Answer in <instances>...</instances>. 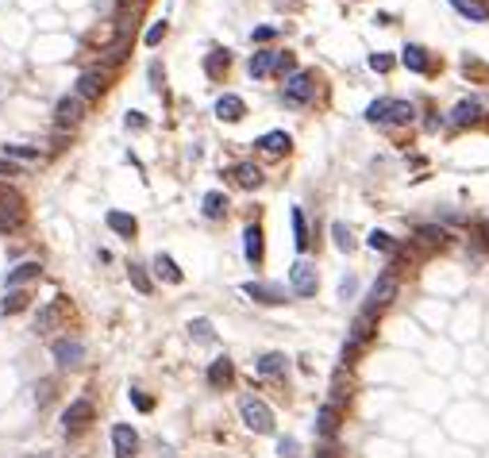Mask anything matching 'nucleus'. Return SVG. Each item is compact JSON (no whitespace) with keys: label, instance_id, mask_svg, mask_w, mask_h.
<instances>
[{"label":"nucleus","instance_id":"f257e3e1","mask_svg":"<svg viewBox=\"0 0 489 458\" xmlns=\"http://www.w3.org/2000/svg\"><path fill=\"white\" fill-rule=\"evenodd\" d=\"M239 416H243V424L258 435L274 432V412H270V404H266L262 397H255V393H243L239 397Z\"/></svg>","mask_w":489,"mask_h":458},{"label":"nucleus","instance_id":"f03ea898","mask_svg":"<svg viewBox=\"0 0 489 458\" xmlns=\"http://www.w3.org/2000/svg\"><path fill=\"white\" fill-rule=\"evenodd\" d=\"M412 116H416L412 104H408V100H393V97L374 100L370 108H366V120H370V124H408Z\"/></svg>","mask_w":489,"mask_h":458},{"label":"nucleus","instance_id":"7ed1b4c3","mask_svg":"<svg viewBox=\"0 0 489 458\" xmlns=\"http://www.w3.org/2000/svg\"><path fill=\"white\" fill-rule=\"evenodd\" d=\"M401 281H397V270H385L378 281L370 285V293H366V309L362 312H374V316H382L385 309L393 304V297H397Z\"/></svg>","mask_w":489,"mask_h":458},{"label":"nucleus","instance_id":"20e7f679","mask_svg":"<svg viewBox=\"0 0 489 458\" xmlns=\"http://www.w3.org/2000/svg\"><path fill=\"white\" fill-rule=\"evenodd\" d=\"M24 227V197L0 185V235H12Z\"/></svg>","mask_w":489,"mask_h":458},{"label":"nucleus","instance_id":"39448f33","mask_svg":"<svg viewBox=\"0 0 489 458\" xmlns=\"http://www.w3.org/2000/svg\"><path fill=\"white\" fill-rule=\"evenodd\" d=\"M285 100H289V104H312L316 100V74H308V69L289 74V81H285Z\"/></svg>","mask_w":489,"mask_h":458},{"label":"nucleus","instance_id":"423d86ee","mask_svg":"<svg viewBox=\"0 0 489 458\" xmlns=\"http://www.w3.org/2000/svg\"><path fill=\"white\" fill-rule=\"evenodd\" d=\"M289 285H293V293L297 297H316V289H320V274H316V266L312 262H293V270H289Z\"/></svg>","mask_w":489,"mask_h":458},{"label":"nucleus","instance_id":"0eeeda50","mask_svg":"<svg viewBox=\"0 0 489 458\" xmlns=\"http://www.w3.org/2000/svg\"><path fill=\"white\" fill-rule=\"evenodd\" d=\"M93 416H97V409H93V400H70V409L62 412V424H66V432L70 435H77V432H85V427L93 424Z\"/></svg>","mask_w":489,"mask_h":458},{"label":"nucleus","instance_id":"6e6552de","mask_svg":"<svg viewBox=\"0 0 489 458\" xmlns=\"http://www.w3.org/2000/svg\"><path fill=\"white\" fill-rule=\"evenodd\" d=\"M85 112H89V100H81L77 92H70V97L58 100V108H54V120H58V127H77L85 120Z\"/></svg>","mask_w":489,"mask_h":458},{"label":"nucleus","instance_id":"1a4fd4ad","mask_svg":"<svg viewBox=\"0 0 489 458\" xmlns=\"http://www.w3.org/2000/svg\"><path fill=\"white\" fill-rule=\"evenodd\" d=\"M50 354H54V362L58 366H81L85 362V343L81 339H54L50 343Z\"/></svg>","mask_w":489,"mask_h":458},{"label":"nucleus","instance_id":"9d476101","mask_svg":"<svg viewBox=\"0 0 489 458\" xmlns=\"http://www.w3.org/2000/svg\"><path fill=\"white\" fill-rule=\"evenodd\" d=\"M108 89V69H85L81 77H77V97L81 100H97L100 92Z\"/></svg>","mask_w":489,"mask_h":458},{"label":"nucleus","instance_id":"9b49d317","mask_svg":"<svg viewBox=\"0 0 489 458\" xmlns=\"http://www.w3.org/2000/svg\"><path fill=\"white\" fill-rule=\"evenodd\" d=\"M112 450H116V458H135V450H139V435H135L131 424H116V427H112Z\"/></svg>","mask_w":489,"mask_h":458},{"label":"nucleus","instance_id":"f8f14e48","mask_svg":"<svg viewBox=\"0 0 489 458\" xmlns=\"http://www.w3.org/2000/svg\"><path fill=\"white\" fill-rule=\"evenodd\" d=\"M62 316H66V297H54L47 309L39 312V320H35V332H39V335L54 332V327L62 324Z\"/></svg>","mask_w":489,"mask_h":458},{"label":"nucleus","instance_id":"ddd939ff","mask_svg":"<svg viewBox=\"0 0 489 458\" xmlns=\"http://www.w3.org/2000/svg\"><path fill=\"white\" fill-rule=\"evenodd\" d=\"M481 124V104L478 100H458L451 108V127H474Z\"/></svg>","mask_w":489,"mask_h":458},{"label":"nucleus","instance_id":"4468645a","mask_svg":"<svg viewBox=\"0 0 489 458\" xmlns=\"http://www.w3.org/2000/svg\"><path fill=\"white\" fill-rule=\"evenodd\" d=\"M243 293H247L250 300H258V304H285V293L278 289V285H266V281H247Z\"/></svg>","mask_w":489,"mask_h":458},{"label":"nucleus","instance_id":"2eb2a0df","mask_svg":"<svg viewBox=\"0 0 489 458\" xmlns=\"http://www.w3.org/2000/svg\"><path fill=\"white\" fill-rule=\"evenodd\" d=\"M235 382V362L227 359V354H220V359L208 366V385L212 389H224V385H232Z\"/></svg>","mask_w":489,"mask_h":458},{"label":"nucleus","instance_id":"dca6fc26","mask_svg":"<svg viewBox=\"0 0 489 458\" xmlns=\"http://www.w3.org/2000/svg\"><path fill=\"white\" fill-rule=\"evenodd\" d=\"M278 66H282V50H258L247 69H250V77H266V74H274Z\"/></svg>","mask_w":489,"mask_h":458},{"label":"nucleus","instance_id":"f3484780","mask_svg":"<svg viewBox=\"0 0 489 458\" xmlns=\"http://www.w3.org/2000/svg\"><path fill=\"white\" fill-rule=\"evenodd\" d=\"M216 116L220 120H227V124H235V120H243L247 116V104H243L235 92H224V97L216 100Z\"/></svg>","mask_w":489,"mask_h":458},{"label":"nucleus","instance_id":"a211bd4d","mask_svg":"<svg viewBox=\"0 0 489 458\" xmlns=\"http://www.w3.org/2000/svg\"><path fill=\"white\" fill-rule=\"evenodd\" d=\"M243 254H247L250 266H262V227L258 224H250L243 231Z\"/></svg>","mask_w":489,"mask_h":458},{"label":"nucleus","instance_id":"6ab92c4d","mask_svg":"<svg viewBox=\"0 0 489 458\" xmlns=\"http://www.w3.org/2000/svg\"><path fill=\"white\" fill-rule=\"evenodd\" d=\"M255 147L262 150V154H270V158H278V154H285V150L293 147V139H289L285 131H266L262 139L255 142Z\"/></svg>","mask_w":489,"mask_h":458},{"label":"nucleus","instance_id":"aec40b11","mask_svg":"<svg viewBox=\"0 0 489 458\" xmlns=\"http://www.w3.org/2000/svg\"><path fill=\"white\" fill-rule=\"evenodd\" d=\"M451 8H455L458 16L474 19V24H486V19H489V4H486V0H451Z\"/></svg>","mask_w":489,"mask_h":458},{"label":"nucleus","instance_id":"412c9836","mask_svg":"<svg viewBox=\"0 0 489 458\" xmlns=\"http://www.w3.org/2000/svg\"><path fill=\"white\" fill-rule=\"evenodd\" d=\"M42 274V266L39 262H19L16 270H8V277H4V285L8 289H19V285H27V281H35V277Z\"/></svg>","mask_w":489,"mask_h":458},{"label":"nucleus","instance_id":"4be33fe9","mask_svg":"<svg viewBox=\"0 0 489 458\" xmlns=\"http://www.w3.org/2000/svg\"><path fill=\"white\" fill-rule=\"evenodd\" d=\"M316 432H320L323 439H332V435L339 432V409H335V404H323V409L316 412Z\"/></svg>","mask_w":489,"mask_h":458},{"label":"nucleus","instance_id":"5701e85b","mask_svg":"<svg viewBox=\"0 0 489 458\" xmlns=\"http://www.w3.org/2000/svg\"><path fill=\"white\" fill-rule=\"evenodd\" d=\"M347 400H351V377H347V366H339V370H335V377H332V400H328V404L343 409Z\"/></svg>","mask_w":489,"mask_h":458},{"label":"nucleus","instance_id":"b1692460","mask_svg":"<svg viewBox=\"0 0 489 458\" xmlns=\"http://www.w3.org/2000/svg\"><path fill=\"white\" fill-rule=\"evenodd\" d=\"M235 185H243V189H258L262 185V170L255 166V162H239V166L232 170Z\"/></svg>","mask_w":489,"mask_h":458},{"label":"nucleus","instance_id":"393cba45","mask_svg":"<svg viewBox=\"0 0 489 458\" xmlns=\"http://www.w3.org/2000/svg\"><path fill=\"white\" fill-rule=\"evenodd\" d=\"M416 243H420V247H428V250H435V247H443V243H447V231H443V227H435V224H424V227H416Z\"/></svg>","mask_w":489,"mask_h":458},{"label":"nucleus","instance_id":"a878e982","mask_svg":"<svg viewBox=\"0 0 489 458\" xmlns=\"http://www.w3.org/2000/svg\"><path fill=\"white\" fill-rule=\"evenodd\" d=\"M108 227H112V231L116 235H124V239H131L135 231H139V224H135V216H127V212H108Z\"/></svg>","mask_w":489,"mask_h":458},{"label":"nucleus","instance_id":"bb28decb","mask_svg":"<svg viewBox=\"0 0 489 458\" xmlns=\"http://www.w3.org/2000/svg\"><path fill=\"white\" fill-rule=\"evenodd\" d=\"M4 158H8V162H19V166H39V150L19 147V142H8V147H4Z\"/></svg>","mask_w":489,"mask_h":458},{"label":"nucleus","instance_id":"cd10ccee","mask_svg":"<svg viewBox=\"0 0 489 458\" xmlns=\"http://www.w3.org/2000/svg\"><path fill=\"white\" fill-rule=\"evenodd\" d=\"M401 62H405L412 74H424V69L431 66V62H428V50H424V47H405V50H401Z\"/></svg>","mask_w":489,"mask_h":458},{"label":"nucleus","instance_id":"c85d7f7f","mask_svg":"<svg viewBox=\"0 0 489 458\" xmlns=\"http://www.w3.org/2000/svg\"><path fill=\"white\" fill-rule=\"evenodd\" d=\"M258 374L262 377H282L285 374V354H278V350L262 354V359H258Z\"/></svg>","mask_w":489,"mask_h":458},{"label":"nucleus","instance_id":"c756f323","mask_svg":"<svg viewBox=\"0 0 489 458\" xmlns=\"http://www.w3.org/2000/svg\"><path fill=\"white\" fill-rule=\"evenodd\" d=\"M205 216L208 220H224L227 216V197H224V193H205Z\"/></svg>","mask_w":489,"mask_h":458},{"label":"nucleus","instance_id":"7c9ffc66","mask_svg":"<svg viewBox=\"0 0 489 458\" xmlns=\"http://www.w3.org/2000/svg\"><path fill=\"white\" fill-rule=\"evenodd\" d=\"M154 274L166 277L170 285H182V270H177V262L170 259V254H158V259H154Z\"/></svg>","mask_w":489,"mask_h":458},{"label":"nucleus","instance_id":"2f4dec72","mask_svg":"<svg viewBox=\"0 0 489 458\" xmlns=\"http://www.w3.org/2000/svg\"><path fill=\"white\" fill-rule=\"evenodd\" d=\"M293 243H297V250H308V224H305V212L293 208Z\"/></svg>","mask_w":489,"mask_h":458},{"label":"nucleus","instance_id":"473e14b6","mask_svg":"<svg viewBox=\"0 0 489 458\" xmlns=\"http://www.w3.org/2000/svg\"><path fill=\"white\" fill-rule=\"evenodd\" d=\"M127 50H131V39H124V35H116V42H112V47H108V69L112 66H120V62L127 58Z\"/></svg>","mask_w":489,"mask_h":458},{"label":"nucleus","instance_id":"72a5a7b5","mask_svg":"<svg viewBox=\"0 0 489 458\" xmlns=\"http://www.w3.org/2000/svg\"><path fill=\"white\" fill-rule=\"evenodd\" d=\"M27 309V293L24 289H12V293H4V300H0V312L8 316V312H24Z\"/></svg>","mask_w":489,"mask_h":458},{"label":"nucleus","instance_id":"f704fd0d","mask_svg":"<svg viewBox=\"0 0 489 458\" xmlns=\"http://www.w3.org/2000/svg\"><path fill=\"white\" fill-rule=\"evenodd\" d=\"M332 239H335V247H339L343 254H351V250H355V235H351L347 224H332Z\"/></svg>","mask_w":489,"mask_h":458},{"label":"nucleus","instance_id":"c9c22d12","mask_svg":"<svg viewBox=\"0 0 489 458\" xmlns=\"http://www.w3.org/2000/svg\"><path fill=\"white\" fill-rule=\"evenodd\" d=\"M366 243H370L374 250H385V254H390V250H397V243H393L390 231H382V227H374V231L366 235Z\"/></svg>","mask_w":489,"mask_h":458},{"label":"nucleus","instance_id":"e433bc0d","mask_svg":"<svg viewBox=\"0 0 489 458\" xmlns=\"http://www.w3.org/2000/svg\"><path fill=\"white\" fill-rule=\"evenodd\" d=\"M127 277H131V285L143 293V297H147V293L154 289V285H150V277H147V270H143V266H135V262L127 266Z\"/></svg>","mask_w":489,"mask_h":458},{"label":"nucleus","instance_id":"4c0bfd02","mask_svg":"<svg viewBox=\"0 0 489 458\" xmlns=\"http://www.w3.org/2000/svg\"><path fill=\"white\" fill-rule=\"evenodd\" d=\"M189 335L197 343H212L216 335H212V324H208V320H189Z\"/></svg>","mask_w":489,"mask_h":458},{"label":"nucleus","instance_id":"58836bf2","mask_svg":"<svg viewBox=\"0 0 489 458\" xmlns=\"http://www.w3.org/2000/svg\"><path fill=\"white\" fill-rule=\"evenodd\" d=\"M205 66H208V74H212V77H220L227 69V54H224V50H216V54H208Z\"/></svg>","mask_w":489,"mask_h":458},{"label":"nucleus","instance_id":"ea45409f","mask_svg":"<svg viewBox=\"0 0 489 458\" xmlns=\"http://www.w3.org/2000/svg\"><path fill=\"white\" fill-rule=\"evenodd\" d=\"M131 400H135V409H139V412H150V409H154V400H150L147 393H139V389H131Z\"/></svg>","mask_w":489,"mask_h":458},{"label":"nucleus","instance_id":"a19ab883","mask_svg":"<svg viewBox=\"0 0 489 458\" xmlns=\"http://www.w3.org/2000/svg\"><path fill=\"white\" fill-rule=\"evenodd\" d=\"M162 39H166V24H154V27L147 31V47H158Z\"/></svg>","mask_w":489,"mask_h":458},{"label":"nucleus","instance_id":"79ce46f5","mask_svg":"<svg viewBox=\"0 0 489 458\" xmlns=\"http://www.w3.org/2000/svg\"><path fill=\"white\" fill-rule=\"evenodd\" d=\"M393 66V58L390 54H370V69H378V74H385V69Z\"/></svg>","mask_w":489,"mask_h":458},{"label":"nucleus","instance_id":"37998d69","mask_svg":"<svg viewBox=\"0 0 489 458\" xmlns=\"http://www.w3.org/2000/svg\"><path fill=\"white\" fill-rule=\"evenodd\" d=\"M278 455L293 458V455H297V439H282V443H278Z\"/></svg>","mask_w":489,"mask_h":458},{"label":"nucleus","instance_id":"c03bdc74","mask_svg":"<svg viewBox=\"0 0 489 458\" xmlns=\"http://www.w3.org/2000/svg\"><path fill=\"white\" fill-rule=\"evenodd\" d=\"M16 174H19V166H16V162L0 158V177H16Z\"/></svg>","mask_w":489,"mask_h":458},{"label":"nucleus","instance_id":"a18cd8bd","mask_svg":"<svg viewBox=\"0 0 489 458\" xmlns=\"http://www.w3.org/2000/svg\"><path fill=\"white\" fill-rule=\"evenodd\" d=\"M351 293H355V277H343V281H339V297L347 300Z\"/></svg>","mask_w":489,"mask_h":458},{"label":"nucleus","instance_id":"49530a36","mask_svg":"<svg viewBox=\"0 0 489 458\" xmlns=\"http://www.w3.org/2000/svg\"><path fill=\"white\" fill-rule=\"evenodd\" d=\"M127 127H135V131H139V127H147V120H143V112H131V116H127Z\"/></svg>","mask_w":489,"mask_h":458},{"label":"nucleus","instance_id":"de8ad7c7","mask_svg":"<svg viewBox=\"0 0 489 458\" xmlns=\"http://www.w3.org/2000/svg\"><path fill=\"white\" fill-rule=\"evenodd\" d=\"M255 39H258V42H266V39H274V27H258V31H255Z\"/></svg>","mask_w":489,"mask_h":458},{"label":"nucleus","instance_id":"09e8293b","mask_svg":"<svg viewBox=\"0 0 489 458\" xmlns=\"http://www.w3.org/2000/svg\"><path fill=\"white\" fill-rule=\"evenodd\" d=\"M481 239L489 243V220H481Z\"/></svg>","mask_w":489,"mask_h":458},{"label":"nucleus","instance_id":"8fccbe9b","mask_svg":"<svg viewBox=\"0 0 489 458\" xmlns=\"http://www.w3.org/2000/svg\"><path fill=\"white\" fill-rule=\"evenodd\" d=\"M323 458H332V455H328V450H323Z\"/></svg>","mask_w":489,"mask_h":458},{"label":"nucleus","instance_id":"3c124183","mask_svg":"<svg viewBox=\"0 0 489 458\" xmlns=\"http://www.w3.org/2000/svg\"><path fill=\"white\" fill-rule=\"evenodd\" d=\"M139 4H143V0H139Z\"/></svg>","mask_w":489,"mask_h":458}]
</instances>
